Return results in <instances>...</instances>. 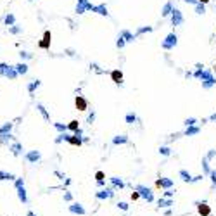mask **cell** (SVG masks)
I'll list each match as a JSON object with an SVG mask.
<instances>
[{
  "label": "cell",
  "instance_id": "603a6c76",
  "mask_svg": "<svg viewBox=\"0 0 216 216\" xmlns=\"http://www.w3.org/2000/svg\"><path fill=\"white\" fill-rule=\"evenodd\" d=\"M30 159H31V161H35V159H38V154H31V156H30Z\"/></svg>",
  "mask_w": 216,
  "mask_h": 216
},
{
  "label": "cell",
  "instance_id": "d6986e66",
  "mask_svg": "<svg viewBox=\"0 0 216 216\" xmlns=\"http://www.w3.org/2000/svg\"><path fill=\"white\" fill-rule=\"evenodd\" d=\"M173 194H175L173 190H166V192H164V197H166V199H171V197H173Z\"/></svg>",
  "mask_w": 216,
  "mask_h": 216
},
{
  "label": "cell",
  "instance_id": "ba28073f",
  "mask_svg": "<svg viewBox=\"0 0 216 216\" xmlns=\"http://www.w3.org/2000/svg\"><path fill=\"white\" fill-rule=\"evenodd\" d=\"M76 107H78L80 111H85V109H87V102H85L83 97H76Z\"/></svg>",
  "mask_w": 216,
  "mask_h": 216
},
{
  "label": "cell",
  "instance_id": "8fae6325",
  "mask_svg": "<svg viewBox=\"0 0 216 216\" xmlns=\"http://www.w3.org/2000/svg\"><path fill=\"white\" fill-rule=\"evenodd\" d=\"M111 76H112V80H114L116 83H119V81H121V78H123L121 71H112V74H111Z\"/></svg>",
  "mask_w": 216,
  "mask_h": 216
},
{
  "label": "cell",
  "instance_id": "ac0fdd59",
  "mask_svg": "<svg viewBox=\"0 0 216 216\" xmlns=\"http://www.w3.org/2000/svg\"><path fill=\"white\" fill-rule=\"evenodd\" d=\"M0 177H2V180H12V175H9V173H0Z\"/></svg>",
  "mask_w": 216,
  "mask_h": 216
},
{
  "label": "cell",
  "instance_id": "7a4b0ae2",
  "mask_svg": "<svg viewBox=\"0 0 216 216\" xmlns=\"http://www.w3.org/2000/svg\"><path fill=\"white\" fill-rule=\"evenodd\" d=\"M16 188H18V197H19V201L23 204H26V202H28V197H26V190H24L23 180H18V182H16Z\"/></svg>",
  "mask_w": 216,
  "mask_h": 216
},
{
  "label": "cell",
  "instance_id": "d4e9b609",
  "mask_svg": "<svg viewBox=\"0 0 216 216\" xmlns=\"http://www.w3.org/2000/svg\"><path fill=\"white\" fill-rule=\"evenodd\" d=\"M201 2H207V0H201Z\"/></svg>",
  "mask_w": 216,
  "mask_h": 216
},
{
  "label": "cell",
  "instance_id": "9a60e30c",
  "mask_svg": "<svg viewBox=\"0 0 216 216\" xmlns=\"http://www.w3.org/2000/svg\"><path fill=\"white\" fill-rule=\"evenodd\" d=\"M116 206H118V209H121V211H128V209H130L128 202H123V201H121V202H118Z\"/></svg>",
  "mask_w": 216,
  "mask_h": 216
},
{
  "label": "cell",
  "instance_id": "2e32d148",
  "mask_svg": "<svg viewBox=\"0 0 216 216\" xmlns=\"http://www.w3.org/2000/svg\"><path fill=\"white\" fill-rule=\"evenodd\" d=\"M69 130L78 131V121H71V123H69Z\"/></svg>",
  "mask_w": 216,
  "mask_h": 216
},
{
  "label": "cell",
  "instance_id": "4fadbf2b",
  "mask_svg": "<svg viewBox=\"0 0 216 216\" xmlns=\"http://www.w3.org/2000/svg\"><path fill=\"white\" fill-rule=\"evenodd\" d=\"M68 142L71 145H81V140L78 137H68Z\"/></svg>",
  "mask_w": 216,
  "mask_h": 216
},
{
  "label": "cell",
  "instance_id": "ffe728a7",
  "mask_svg": "<svg viewBox=\"0 0 216 216\" xmlns=\"http://www.w3.org/2000/svg\"><path fill=\"white\" fill-rule=\"evenodd\" d=\"M71 199H73V196H71V194H69V192H66V194H64V201H71Z\"/></svg>",
  "mask_w": 216,
  "mask_h": 216
},
{
  "label": "cell",
  "instance_id": "7402d4cb",
  "mask_svg": "<svg viewBox=\"0 0 216 216\" xmlns=\"http://www.w3.org/2000/svg\"><path fill=\"white\" fill-rule=\"evenodd\" d=\"M173 215V211H171V209H166V211H164V216H171Z\"/></svg>",
  "mask_w": 216,
  "mask_h": 216
},
{
  "label": "cell",
  "instance_id": "44dd1931",
  "mask_svg": "<svg viewBox=\"0 0 216 216\" xmlns=\"http://www.w3.org/2000/svg\"><path fill=\"white\" fill-rule=\"evenodd\" d=\"M211 180H213V183L216 187V171H211Z\"/></svg>",
  "mask_w": 216,
  "mask_h": 216
},
{
  "label": "cell",
  "instance_id": "6da1fadb",
  "mask_svg": "<svg viewBox=\"0 0 216 216\" xmlns=\"http://www.w3.org/2000/svg\"><path fill=\"white\" fill-rule=\"evenodd\" d=\"M135 190H137L140 197L142 199H145L147 202H154V194H152V190L149 188V187H144V185H137L135 187Z\"/></svg>",
  "mask_w": 216,
  "mask_h": 216
},
{
  "label": "cell",
  "instance_id": "30bf717a",
  "mask_svg": "<svg viewBox=\"0 0 216 216\" xmlns=\"http://www.w3.org/2000/svg\"><path fill=\"white\" fill-rule=\"evenodd\" d=\"M49 43H50V33H49V31H45V38H43V42L40 43V47L47 49V47H49Z\"/></svg>",
  "mask_w": 216,
  "mask_h": 216
},
{
  "label": "cell",
  "instance_id": "8992f818",
  "mask_svg": "<svg viewBox=\"0 0 216 216\" xmlns=\"http://www.w3.org/2000/svg\"><path fill=\"white\" fill-rule=\"evenodd\" d=\"M156 187H157V188H166V190H171V187H173V180H169V178H159V180H156Z\"/></svg>",
  "mask_w": 216,
  "mask_h": 216
},
{
  "label": "cell",
  "instance_id": "9c48e42d",
  "mask_svg": "<svg viewBox=\"0 0 216 216\" xmlns=\"http://www.w3.org/2000/svg\"><path fill=\"white\" fill-rule=\"evenodd\" d=\"M111 183H112V187H114V188H123V187H125V183H123L119 178H116V177L111 178Z\"/></svg>",
  "mask_w": 216,
  "mask_h": 216
},
{
  "label": "cell",
  "instance_id": "cb8c5ba5",
  "mask_svg": "<svg viewBox=\"0 0 216 216\" xmlns=\"http://www.w3.org/2000/svg\"><path fill=\"white\" fill-rule=\"evenodd\" d=\"M26 216H36V215H35L33 211H28V215H26Z\"/></svg>",
  "mask_w": 216,
  "mask_h": 216
},
{
  "label": "cell",
  "instance_id": "e0dca14e",
  "mask_svg": "<svg viewBox=\"0 0 216 216\" xmlns=\"http://www.w3.org/2000/svg\"><path fill=\"white\" fill-rule=\"evenodd\" d=\"M130 197H131V201H138V199H140V194H138L137 190H133V192H131V196H130Z\"/></svg>",
  "mask_w": 216,
  "mask_h": 216
},
{
  "label": "cell",
  "instance_id": "7c38bea8",
  "mask_svg": "<svg viewBox=\"0 0 216 216\" xmlns=\"http://www.w3.org/2000/svg\"><path fill=\"white\" fill-rule=\"evenodd\" d=\"M180 177L183 178V182H188V183H192V180H194V178L190 177L187 171H180Z\"/></svg>",
  "mask_w": 216,
  "mask_h": 216
},
{
  "label": "cell",
  "instance_id": "5bb4252c",
  "mask_svg": "<svg viewBox=\"0 0 216 216\" xmlns=\"http://www.w3.org/2000/svg\"><path fill=\"white\" fill-rule=\"evenodd\" d=\"M104 178H106V173H104V171H97V173H95V180H97V183H102V182H104Z\"/></svg>",
  "mask_w": 216,
  "mask_h": 216
},
{
  "label": "cell",
  "instance_id": "52a82bcc",
  "mask_svg": "<svg viewBox=\"0 0 216 216\" xmlns=\"http://www.w3.org/2000/svg\"><path fill=\"white\" fill-rule=\"evenodd\" d=\"M157 206H159V207H168V209H169V207L173 206V199H166V197H161V199L157 201Z\"/></svg>",
  "mask_w": 216,
  "mask_h": 216
},
{
  "label": "cell",
  "instance_id": "277c9868",
  "mask_svg": "<svg viewBox=\"0 0 216 216\" xmlns=\"http://www.w3.org/2000/svg\"><path fill=\"white\" fill-rule=\"evenodd\" d=\"M196 206H197V213L201 216H211V206L207 204V202H196Z\"/></svg>",
  "mask_w": 216,
  "mask_h": 216
},
{
  "label": "cell",
  "instance_id": "5b68a950",
  "mask_svg": "<svg viewBox=\"0 0 216 216\" xmlns=\"http://www.w3.org/2000/svg\"><path fill=\"white\" fill-rule=\"evenodd\" d=\"M99 201H106V199H111V197H114V192H112V188H102V190H99L97 194H95Z\"/></svg>",
  "mask_w": 216,
  "mask_h": 216
},
{
  "label": "cell",
  "instance_id": "3957f363",
  "mask_svg": "<svg viewBox=\"0 0 216 216\" xmlns=\"http://www.w3.org/2000/svg\"><path fill=\"white\" fill-rule=\"evenodd\" d=\"M69 213L71 215H78V216H85L87 215V211H85V207L81 206L80 202H73V204H69Z\"/></svg>",
  "mask_w": 216,
  "mask_h": 216
}]
</instances>
